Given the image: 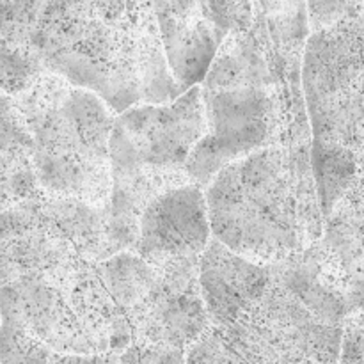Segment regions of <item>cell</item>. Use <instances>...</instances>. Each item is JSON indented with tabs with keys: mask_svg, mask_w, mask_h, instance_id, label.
<instances>
[{
	"mask_svg": "<svg viewBox=\"0 0 364 364\" xmlns=\"http://www.w3.org/2000/svg\"><path fill=\"white\" fill-rule=\"evenodd\" d=\"M205 199L212 237L252 262L276 265L322 235L311 144L267 146L228 164Z\"/></svg>",
	"mask_w": 364,
	"mask_h": 364,
	"instance_id": "6da1fadb",
	"label": "cell"
},
{
	"mask_svg": "<svg viewBox=\"0 0 364 364\" xmlns=\"http://www.w3.org/2000/svg\"><path fill=\"white\" fill-rule=\"evenodd\" d=\"M27 48L43 70L92 91L116 114L187 91L167 66L153 13L107 21L75 0H46Z\"/></svg>",
	"mask_w": 364,
	"mask_h": 364,
	"instance_id": "7a4b0ae2",
	"label": "cell"
},
{
	"mask_svg": "<svg viewBox=\"0 0 364 364\" xmlns=\"http://www.w3.org/2000/svg\"><path fill=\"white\" fill-rule=\"evenodd\" d=\"M13 100L31 135L39 191L105 206L116 112L92 91L48 71Z\"/></svg>",
	"mask_w": 364,
	"mask_h": 364,
	"instance_id": "3957f363",
	"label": "cell"
},
{
	"mask_svg": "<svg viewBox=\"0 0 364 364\" xmlns=\"http://www.w3.org/2000/svg\"><path fill=\"white\" fill-rule=\"evenodd\" d=\"M109 256L103 206L38 191L0 212V284L71 287L89 263Z\"/></svg>",
	"mask_w": 364,
	"mask_h": 364,
	"instance_id": "277c9868",
	"label": "cell"
},
{
	"mask_svg": "<svg viewBox=\"0 0 364 364\" xmlns=\"http://www.w3.org/2000/svg\"><path fill=\"white\" fill-rule=\"evenodd\" d=\"M201 95L206 132L192 149L185 173L203 191L223 167L258 149L311 144L301 87H201Z\"/></svg>",
	"mask_w": 364,
	"mask_h": 364,
	"instance_id": "5b68a950",
	"label": "cell"
},
{
	"mask_svg": "<svg viewBox=\"0 0 364 364\" xmlns=\"http://www.w3.org/2000/svg\"><path fill=\"white\" fill-rule=\"evenodd\" d=\"M217 329L242 364H336L345 327L316 318L272 276L247 311Z\"/></svg>",
	"mask_w": 364,
	"mask_h": 364,
	"instance_id": "8992f818",
	"label": "cell"
},
{
	"mask_svg": "<svg viewBox=\"0 0 364 364\" xmlns=\"http://www.w3.org/2000/svg\"><path fill=\"white\" fill-rule=\"evenodd\" d=\"M205 132L201 84L167 103H139L116 114L109 142L110 167H139L188 180L185 166Z\"/></svg>",
	"mask_w": 364,
	"mask_h": 364,
	"instance_id": "52a82bcc",
	"label": "cell"
},
{
	"mask_svg": "<svg viewBox=\"0 0 364 364\" xmlns=\"http://www.w3.org/2000/svg\"><path fill=\"white\" fill-rule=\"evenodd\" d=\"M0 318L13 322L55 354L107 352L75 308L71 287L39 279L0 284Z\"/></svg>",
	"mask_w": 364,
	"mask_h": 364,
	"instance_id": "ba28073f",
	"label": "cell"
},
{
	"mask_svg": "<svg viewBox=\"0 0 364 364\" xmlns=\"http://www.w3.org/2000/svg\"><path fill=\"white\" fill-rule=\"evenodd\" d=\"M212 238L205 191L199 185L181 183L153 196L139 219L137 252L155 265L176 259L199 258Z\"/></svg>",
	"mask_w": 364,
	"mask_h": 364,
	"instance_id": "9c48e42d",
	"label": "cell"
},
{
	"mask_svg": "<svg viewBox=\"0 0 364 364\" xmlns=\"http://www.w3.org/2000/svg\"><path fill=\"white\" fill-rule=\"evenodd\" d=\"M364 73V11L309 32L302 50L306 109L326 105Z\"/></svg>",
	"mask_w": 364,
	"mask_h": 364,
	"instance_id": "30bf717a",
	"label": "cell"
},
{
	"mask_svg": "<svg viewBox=\"0 0 364 364\" xmlns=\"http://www.w3.org/2000/svg\"><path fill=\"white\" fill-rule=\"evenodd\" d=\"M198 281L210 323L226 327L265 294L272 265L252 262L212 237L199 256Z\"/></svg>",
	"mask_w": 364,
	"mask_h": 364,
	"instance_id": "8fae6325",
	"label": "cell"
},
{
	"mask_svg": "<svg viewBox=\"0 0 364 364\" xmlns=\"http://www.w3.org/2000/svg\"><path fill=\"white\" fill-rule=\"evenodd\" d=\"M323 258L345 284L348 313H364V205L352 194L343 198L323 217L322 235L316 240Z\"/></svg>",
	"mask_w": 364,
	"mask_h": 364,
	"instance_id": "7c38bea8",
	"label": "cell"
},
{
	"mask_svg": "<svg viewBox=\"0 0 364 364\" xmlns=\"http://www.w3.org/2000/svg\"><path fill=\"white\" fill-rule=\"evenodd\" d=\"M38 191L31 135L14 100L0 92V212Z\"/></svg>",
	"mask_w": 364,
	"mask_h": 364,
	"instance_id": "4fadbf2b",
	"label": "cell"
},
{
	"mask_svg": "<svg viewBox=\"0 0 364 364\" xmlns=\"http://www.w3.org/2000/svg\"><path fill=\"white\" fill-rule=\"evenodd\" d=\"M45 73L27 46L0 39V92L16 98Z\"/></svg>",
	"mask_w": 364,
	"mask_h": 364,
	"instance_id": "5bb4252c",
	"label": "cell"
},
{
	"mask_svg": "<svg viewBox=\"0 0 364 364\" xmlns=\"http://www.w3.org/2000/svg\"><path fill=\"white\" fill-rule=\"evenodd\" d=\"M52 350L9 320L0 318V364H50Z\"/></svg>",
	"mask_w": 364,
	"mask_h": 364,
	"instance_id": "9a60e30c",
	"label": "cell"
},
{
	"mask_svg": "<svg viewBox=\"0 0 364 364\" xmlns=\"http://www.w3.org/2000/svg\"><path fill=\"white\" fill-rule=\"evenodd\" d=\"M46 0H0V39L27 46Z\"/></svg>",
	"mask_w": 364,
	"mask_h": 364,
	"instance_id": "2e32d148",
	"label": "cell"
},
{
	"mask_svg": "<svg viewBox=\"0 0 364 364\" xmlns=\"http://www.w3.org/2000/svg\"><path fill=\"white\" fill-rule=\"evenodd\" d=\"M199 2L205 16L226 34L247 31L252 21L255 0H199Z\"/></svg>",
	"mask_w": 364,
	"mask_h": 364,
	"instance_id": "e0dca14e",
	"label": "cell"
},
{
	"mask_svg": "<svg viewBox=\"0 0 364 364\" xmlns=\"http://www.w3.org/2000/svg\"><path fill=\"white\" fill-rule=\"evenodd\" d=\"M185 364H242L230 350L217 327H210L191 347L185 348Z\"/></svg>",
	"mask_w": 364,
	"mask_h": 364,
	"instance_id": "ac0fdd59",
	"label": "cell"
},
{
	"mask_svg": "<svg viewBox=\"0 0 364 364\" xmlns=\"http://www.w3.org/2000/svg\"><path fill=\"white\" fill-rule=\"evenodd\" d=\"M311 31L329 27L364 11V0H304Z\"/></svg>",
	"mask_w": 364,
	"mask_h": 364,
	"instance_id": "d6986e66",
	"label": "cell"
},
{
	"mask_svg": "<svg viewBox=\"0 0 364 364\" xmlns=\"http://www.w3.org/2000/svg\"><path fill=\"white\" fill-rule=\"evenodd\" d=\"M117 364H185V350L153 343H132L117 354Z\"/></svg>",
	"mask_w": 364,
	"mask_h": 364,
	"instance_id": "ffe728a7",
	"label": "cell"
},
{
	"mask_svg": "<svg viewBox=\"0 0 364 364\" xmlns=\"http://www.w3.org/2000/svg\"><path fill=\"white\" fill-rule=\"evenodd\" d=\"M119 352H96V354H55L50 364H117Z\"/></svg>",
	"mask_w": 364,
	"mask_h": 364,
	"instance_id": "44dd1931",
	"label": "cell"
},
{
	"mask_svg": "<svg viewBox=\"0 0 364 364\" xmlns=\"http://www.w3.org/2000/svg\"><path fill=\"white\" fill-rule=\"evenodd\" d=\"M355 178L354 183L348 191L359 199V201L364 205V137L359 142V146L355 148Z\"/></svg>",
	"mask_w": 364,
	"mask_h": 364,
	"instance_id": "7402d4cb",
	"label": "cell"
},
{
	"mask_svg": "<svg viewBox=\"0 0 364 364\" xmlns=\"http://www.w3.org/2000/svg\"><path fill=\"white\" fill-rule=\"evenodd\" d=\"M348 320H354V322L364 323V313H361V315H358V316H352V318H348ZM348 320H347V322H348Z\"/></svg>",
	"mask_w": 364,
	"mask_h": 364,
	"instance_id": "603a6c76",
	"label": "cell"
}]
</instances>
